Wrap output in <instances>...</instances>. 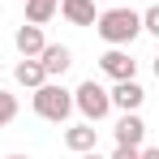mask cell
<instances>
[{
  "label": "cell",
  "instance_id": "obj_1",
  "mask_svg": "<svg viewBox=\"0 0 159 159\" xmlns=\"http://www.w3.org/2000/svg\"><path fill=\"white\" fill-rule=\"evenodd\" d=\"M95 30H99L103 43L125 48V43H133L142 34V13H133V9H107V13L95 17Z\"/></svg>",
  "mask_w": 159,
  "mask_h": 159
},
{
  "label": "cell",
  "instance_id": "obj_2",
  "mask_svg": "<svg viewBox=\"0 0 159 159\" xmlns=\"http://www.w3.org/2000/svg\"><path fill=\"white\" fill-rule=\"evenodd\" d=\"M34 112L43 116V120H69V112H73V90H65V86H56V82H43L39 90H34Z\"/></svg>",
  "mask_w": 159,
  "mask_h": 159
},
{
  "label": "cell",
  "instance_id": "obj_3",
  "mask_svg": "<svg viewBox=\"0 0 159 159\" xmlns=\"http://www.w3.org/2000/svg\"><path fill=\"white\" fill-rule=\"evenodd\" d=\"M73 107H78L82 116L95 125V120H103L107 112H112V95H107V90H103V86H99L95 78H86L78 90H73Z\"/></svg>",
  "mask_w": 159,
  "mask_h": 159
},
{
  "label": "cell",
  "instance_id": "obj_4",
  "mask_svg": "<svg viewBox=\"0 0 159 159\" xmlns=\"http://www.w3.org/2000/svg\"><path fill=\"white\" fill-rule=\"evenodd\" d=\"M99 69H103L112 82H125V78H133V73H138V60H133L129 52H120V48H112V52L99 56Z\"/></svg>",
  "mask_w": 159,
  "mask_h": 159
},
{
  "label": "cell",
  "instance_id": "obj_5",
  "mask_svg": "<svg viewBox=\"0 0 159 159\" xmlns=\"http://www.w3.org/2000/svg\"><path fill=\"white\" fill-rule=\"evenodd\" d=\"M107 95H112V107H120V112H138V107H142V99H146V90H142V86H138L133 78L116 82Z\"/></svg>",
  "mask_w": 159,
  "mask_h": 159
},
{
  "label": "cell",
  "instance_id": "obj_6",
  "mask_svg": "<svg viewBox=\"0 0 159 159\" xmlns=\"http://www.w3.org/2000/svg\"><path fill=\"white\" fill-rule=\"evenodd\" d=\"M39 65H43V73H48V78H60V73L73 65V52H69L65 43H48V48L39 52Z\"/></svg>",
  "mask_w": 159,
  "mask_h": 159
},
{
  "label": "cell",
  "instance_id": "obj_7",
  "mask_svg": "<svg viewBox=\"0 0 159 159\" xmlns=\"http://www.w3.org/2000/svg\"><path fill=\"white\" fill-rule=\"evenodd\" d=\"M142 138H146L142 116H138V112H125V116L116 120V146H142Z\"/></svg>",
  "mask_w": 159,
  "mask_h": 159
},
{
  "label": "cell",
  "instance_id": "obj_8",
  "mask_svg": "<svg viewBox=\"0 0 159 159\" xmlns=\"http://www.w3.org/2000/svg\"><path fill=\"white\" fill-rule=\"evenodd\" d=\"M65 146L78 151V155H86V151L99 146V129H95L90 120H86V125H73V129H65Z\"/></svg>",
  "mask_w": 159,
  "mask_h": 159
},
{
  "label": "cell",
  "instance_id": "obj_9",
  "mask_svg": "<svg viewBox=\"0 0 159 159\" xmlns=\"http://www.w3.org/2000/svg\"><path fill=\"white\" fill-rule=\"evenodd\" d=\"M13 78L22 82V86H30V90H39V86L48 82V73H43V65H39V56H22V65L13 69Z\"/></svg>",
  "mask_w": 159,
  "mask_h": 159
},
{
  "label": "cell",
  "instance_id": "obj_10",
  "mask_svg": "<svg viewBox=\"0 0 159 159\" xmlns=\"http://www.w3.org/2000/svg\"><path fill=\"white\" fill-rule=\"evenodd\" d=\"M60 13L73 26H95V0H60Z\"/></svg>",
  "mask_w": 159,
  "mask_h": 159
},
{
  "label": "cell",
  "instance_id": "obj_11",
  "mask_svg": "<svg viewBox=\"0 0 159 159\" xmlns=\"http://www.w3.org/2000/svg\"><path fill=\"white\" fill-rule=\"evenodd\" d=\"M43 48H48L43 26H22V30H17V52H22V56H39Z\"/></svg>",
  "mask_w": 159,
  "mask_h": 159
},
{
  "label": "cell",
  "instance_id": "obj_12",
  "mask_svg": "<svg viewBox=\"0 0 159 159\" xmlns=\"http://www.w3.org/2000/svg\"><path fill=\"white\" fill-rule=\"evenodd\" d=\"M60 13V0H26V22L30 26H43Z\"/></svg>",
  "mask_w": 159,
  "mask_h": 159
},
{
  "label": "cell",
  "instance_id": "obj_13",
  "mask_svg": "<svg viewBox=\"0 0 159 159\" xmlns=\"http://www.w3.org/2000/svg\"><path fill=\"white\" fill-rule=\"evenodd\" d=\"M17 116V95H9V90H0V129L9 125Z\"/></svg>",
  "mask_w": 159,
  "mask_h": 159
},
{
  "label": "cell",
  "instance_id": "obj_14",
  "mask_svg": "<svg viewBox=\"0 0 159 159\" xmlns=\"http://www.w3.org/2000/svg\"><path fill=\"white\" fill-rule=\"evenodd\" d=\"M142 30H146V34H155V39H159V4H151V9L142 13Z\"/></svg>",
  "mask_w": 159,
  "mask_h": 159
},
{
  "label": "cell",
  "instance_id": "obj_15",
  "mask_svg": "<svg viewBox=\"0 0 159 159\" xmlns=\"http://www.w3.org/2000/svg\"><path fill=\"white\" fill-rule=\"evenodd\" d=\"M138 151H142V146H116L112 159H138Z\"/></svg>",
  "mask_w": 159,
  "mask_h": 159
},
{
  "label": "cell",
  "instance_id": "obj_16",
  "mask_svg": "<svg viewBox=\"0 0 159 159\" xmlns=\"http://www.w3.org/2000/svg\"><path fill=\"white\" fill-rule=\"evenodd\" d=\"M138 159H159V146H151V151H138Z\"/></svg>",
  "mask_w": 159,
  "mask_h": 159
},
{
  "label": "cell",
  "instance_id": "obj_17",
  "mask_svg": "<svg viewBox=\"0 0 159 159\" xmlns=\"http://www.w3.org/2000/svg\"><path fill=\"white\" fill-rule=\"evenodd\" d=\"M82 159H103V155H99V151H86V155H82Z\"/></svg>",
  "mask_w": 159,
  "mask_h": 159
},
{
  "label": "cell",
  "instance_id": "obj_18",
  "mask_svg": "<svg viewBox=\"0 0 159 159\" xmlns=\"http://www.w3.org/2000/svg\"><path fill=\"white\" fill-rule=\"evenodd\" d=\"M155 78H159V56H155Z\"/></svg>",
  "mask_w": 159,
  "mask_h": 159
},
{
  "label": "cell",
  "instance_id": "obj_19",
  "mask_svg": "<svg viewBox=\"0 0 159 159\" xmlns=\"http://www.w3.org/2000/svg\"><path fill=\"white\" fill-rule=\"evenodd\" d=\"M9 159H26V155H9Z\"/></svg>",
  "mask_w": 159,
  "mask_h": 159
}]
</instances>
